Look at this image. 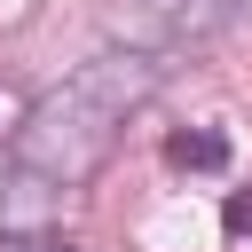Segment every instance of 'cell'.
Returning <instances> with one entry per match:
<instances>
[{"label":"cell","mask_w":252,"mask_h":252,"mask_svg":"<svg viewBox=\"0 0 252 252\" xmlns=\"http://www.w3.org/2000/svg\"><path fill=\"white\" fill-rule=\"evenodd\" d=\"M0 252H79L71 236H55V228H8L0 236Z\"/></svg>","instance_id":"5"},{"label":"cell","mask_w":252,"mask_h":252,"mask_svg":"<svg viewBox=\"0 0 252 252\" xmlns=\"http://www.w3.org/2000/svg\"><path fill=\"white\" fill-rule=\"evenodd\" d=\"M244 228H252V189H244V197H228V236H244Z\"/></svg>","instance_id":"7"},{"label":"cell","mask_w":252,"mask_h":252,"mask_svg":"<svg viewBox=\"0 0 252 252\" xmlns=\"http://www.w3.org/2000/svg\"><path fill=\"white\" fill-rule=\"evenodd\" d=\"M244 8H252V0H126V8H118V24H126L142 47L173 55V47H205V39H213V32H228Z\"/></svg>","instance_id":"2"},{"label":"cell","mask_w":252,"mask_h":252,"mask_svg":"<svg viewBox=\"0 0 252 252\" xmlns=\"http://www.w3.org/2000/svg\"><path fill=\"white\" fill-rule=\"evenodd\" d=\"M165 158H173V165L213 173V165H228V142H220V134H173V142H165Z\"/></svg>","instance_id":"4"},{"label":"cell","mask_w":252,"mask_h":252,"mask_svg":"<svg viewBox=\"0 0 252 252\" xmlns=\"http://www.w3.org/2000/svg\"><path fill=\"white\" fill-rule=\"evenodd\" d=\"M158 79H165V55H158V47H102V55L79 63L47 102L24 110L16 158H32V165H39L47 181H63V189L94 181V173L110 165L126 118L158 94Z\"/></svg>","instance_id":"1"},{"label":"cell","mask_w":252,"mask_h":252,"mask_svg":"<svg viewBox=\"0 0 252 252\" xmlns=\"http://www.w3.org/2000/svg\"><path fill=\"white\" fill-rule=\"evenodd\" d=\"M24 110H32V102H24L16 87H0V134H16V126H24Z\"/></svg>","instance_id":"6"},{"label":"cell","mask_w":252,"mask_h":252,"mask_svg":"<svg viewBox=\"0 0 252 252\" xmlns=\"http://www.w3.org/2000/svg\"><path fill=\"white\" fill-rule=\"evenodd\" d=\"M63 205V181H47L32 158H0V236L8 228H47Z\"/></svg>","instance_id":"3"}]
</instances>
